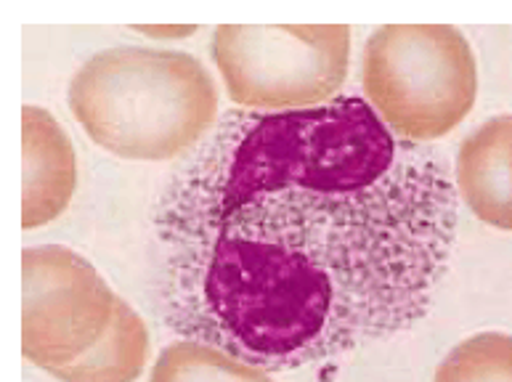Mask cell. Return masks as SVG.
I'll return each mask as SVG.
<instances>
[{
    "instance_id": "1",
    "label": "cell",
    "mask_w": 512,
    "mask_h": 382,
    "mask_svg": "<svg viewBox=\"0 0 512 382\" xmlns=\"http://www.w3.org/2000/svg\"><path fill=\"white\" fill-rule=\"evenodd\" d=\"M459 197L356 96L221 117L154 207L178 335L274 375L412 329L449 274Z\"/></svg>"
},
{
    "instance_id": "2",
    "label": "cell",
    "mask_w": 512,
    "mask_h": 382,
    "mask_svg": "<svg viewBox=\"0 0 512 382\" xmlns=\"http://www.w3.org/2000/svg\"><path fill=\"white\" fill-rule=\"evenodd\" d=\"M69 109L104 152L162 162L197 149L215 128L218 93L192 54L120 46L80 67Z\"/></svg>"
},
{
    "instance_id": "3",
    "label": "cell",
    "mask_w": 512,
    "mask_h": 382,
    "mask_svg": "<svg viewBox=\"0 0 512 382\" xmlns=\"http://www.w3.org/2000/svg\"><path fill=\"white\" fill-rule=\"evenodd\" d=\"M22 351L62 380H136L146 361L141 316L99 271L59 245L22 255Z\"/></svg>"
},
{
    "instance_id": "4",
    "label": "cell",
    "mask_w": 512,
    "mask_h": 382,
    "mask_svg": "<svg viewBox=\"0 0 512 382\" xmlns=\"http://www.w3.org/2000/svg\"><path fill=\"white\" fill-rule=\"evenodd\" d=\"M369 107L393 136L428 144L457 128L475 104L478 69L451 24H385L364 54Z\"/></svg>"
},
{
    "instance_id": "5",
    "label": "cell",
    "mask_w": 512,
    "mask_h": 382,
    "mask_svg": "<svg viewBox=\"0 0 512 382\" xmlns=\"http://www.w3.org/2000/svg\"><path fill=\"white\" fill-rule=\"evenodd\" d=\"M213 56L229 99L255 112L316 107L348 77V24H221Z\"/></svg>"
},
{
    "instance_id": "6",
    "label": "cell",
    "mask_w": 512,
    "mask_h": 382,
    "mask_svg": "<svg viewBox=\"0 0 512 382\" xmlns=\"http://www.w3.org/2000/svg\"><path fill=\"white\" fill-rule=\"evenodd\" d=\"M22 146V226L38 229L43 223L56 221L75 194V152L62 125L35 104L22 109Z\"/></svg>"
},
{
    "instance_id": "7",
    "label": "cell",
    "mask_w": 512,
    "mask_h": 382,
    "mask_svg": "<svg viewBox=\"0 0 512 382\" xmlns=\"http://www.w3.org/2000/svg\"><path fill=\"white\" fill-rule=\"evenodd\" d=\"M457 197L475 218L512 229V120L497 115L467 136L457 154Z\"/></svg>"
},
{
    "instance_id": "8",
    "label": "cell",
    "mask_w": 512,
    "mask_h": 382,
    "mask_svg": "<svg viewBox=\"0 0 512 382\" xmlns=\"http://www.w3.org/2000/svg\"><path fill=\"white\" fill-rule=\"evenodd\" d=\"M152 377L162 380H266V372L250 367L245 361L234 359L231 353L221 351L202 340H189L170 345L162 353Z\"/></svg>"
},
{
    "instance_id": "9",
    "label": "cell",
    "mask_w": 512,
    "mask_h": 382,
    "mask_svg": "<svg viewBox=\"0 0 512 382\" xmlns=\"http://www.w3.org/2000/svg\"><path fill=\"white\" fill-rule=\"evenodd\" d=\"M512 348L505 332H483L467 337L446 356L436 372L438 382L446 380H510Z\"/></svg>"
},
{
    "instance_id": "10",
    "label": "cell",
    "mask_w": 512,
    "mask_h": 382,
    "mask_svg": "<svg viewBox=\"0 0 512 382\" xmlns=\"http://www.w3.org/2000/svg\"><path fill=\"white\" fill-rule=\"evenodd\" d=\"M141 35H149V38H186V35H194L199 30L197 24H189V27H133Z\"/></svg>"
}]
</instances>
